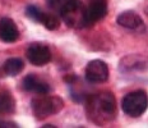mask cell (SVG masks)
<instances>
[{"label": "cell", "mask_w": 148, "mask_h": 128, "mask_svg": "<svg viewBox=\"0 0 148 128\" xmlns=\"http://www.w3.org/2000/svg\"><path fill=\"white\" fill-rule=\"evenodd\" d=\"M89 115L97 123L110 122L116 115V100L111 92H100L88 100Z\"/></svg>", "instance_id": "obj_1"}, {"label": "cell", "mask_w": 148, "mask_h": 128, "mask_svg": "<svg viewBox=\"0 0 148 128\" xmlns=\"http://www.w3.org/2000/svg\"><path fill=\"white\" fill-rule=\"evenodd\" d=\"M60 17L68 27L72 28H84L88 27L86 5L81 0H69L60 9Z\"/></svg>", "instance_id": "obj_2"}, {"label": "cell", "mask_w": 148, "mask_h": 128, "mask_svg": "<svg viewBox=\"0 0 148 128\" xmlns=\"http://www.w3.org/2000/svg\"><path fill=\"white\" fill-rule=\"evenodd\" d=\"M123 111L132 118H138L146 113L148 109V95L144 90H135L123 98Z\"/></svg>", "instance_id": "obj_3"}, {"label": "cell", "mask_w": 148, "mask_h": 128, "mask_svg": "<svg viewBox=\"0 0 148 128\" xmlns=\"http://www.w3.org/2000/svg\"><path fill=\"white\" fill-rule=\"evenodd\" d=\"M32 111L38 119H44L50 115H54L63 109L64 101L59 96H46L41 95L40 98H36L31 102Z\"/></svg>", "instance_id": "obj_4"}, {"label": "cell", "mask_w": 148, "mask_h": 128, "mask_svg": "<svg viewBox=\"0 0 148 128\" xmlns=\"http://www.w3.org/2000/svg\"><path fill=\"white\" fill-rule=\"evenodd\" d=\"M109 67L103 60L95 59L86 67V80L91 83H103L109 80Z\"/></svg>", "instance_id": "obj_5"}, {"label": "cell", "mask_w": 148, "mask_h": 128, "mask_svg": "<svg viewBox=\"0 0 148 128\" xmlns=\"http://www.w3.org/2000/svg\"><path fill=\"white\" fill-rule=\"evenodd\" d=\"M27 59L29 60L31 64L36 67H42L46 65L51 60V51L45 44L41 42H33L28 46L26 51Z\"/></svg>", "instance_id": "obj_6"}, {"label": "cell", "mask_w": 148, "mask_h": 128, "mask_svg": "<svg viewBox=\"0 0 148 128\" xmlns=\"http://www.w3.org/2000/svg\"><path fill=\"white\" fill-rule=\"evenodd\" d=\"M86 13L89 26L101 21L107 14V0H88Z\"/></svg>", "instance_id": "obj_7"}, {"label": "cell", "mask_w": 148, "mask_h": 128, "mask_svg": "<svg viewBox=\"0 0 148 128\" xmlns=\"http://www.w3.org/2000/svg\"><path fill=\"white\" fill-rule=\"evenodd\" d=\"M18 37H19V31L14 21L7 17L1 18L0 19V40L7 44H12L17 41Z\"/></svg>", "instance_id": "obj_8"}, {"label": "cell", "mask_w": 148, "mask_h": 128, "mask_svg": "<svg viewBox=\"0 0 148 128\" xmlns=\"http://www.w3.org/2000/svg\"><path fill=\"white\" fill-rule=\"evenodd\" d=\"M23 89L26 91L35 92L37 95H47L50 92V86L45 81L40 80L36 74H28L23 80Z\"/></svg>", "instance_id": "obj_9"}, {"label": "cell", "mask_w": 148, "mask_h": 128, "mask_svg": "<svg viewBox=\"0 0 148 128\" xmlns=\"http://www.w3.org/2000/svg\"><path fill=\"white\" fill-rule=\"evenodd\" d=\"M118 24H120L121 27L128 30H143L144 24L142 18L133 10H125L121 14H119V17L116 18Z\"/></svg>", "instance_id": "obj_10"}, {"label": "cell", "mask_w": 148, "mask_h": 128, "mask_svg": "<svg viewBox=\"0 0 148 128\" xmlns=\"http://www.w3.org/2000/svg\"><path fill=\"white\" fill-rule=\"evenodd\" d=\"M24 68V63L21 58H10L4 63V72L8 76H18Z\"/></svg>", "instance_id": "obj_11"}, {"label": "cell", "mask_w": 148, "mask_h": 128, "mask_svg": "<svg viewBox=\"0 0 148 128\" xmlns=\"http://www.w3.org/2000/svg\"><path fill=\"white\" fill-rule=\"evenodd\" d=\"M15 110V100L9 92L0 93V114H12Z\"/></svg>", "instance_id": "obj_12"}, {"label": "cell", "mask_w": 148, "mask_h": 128, "mask_svg": "<svg viewBox=\"0 0 148 128\" xmlns=\"http://www.w3.org/2000/svg\"><path fill=\"white\" fill-rule=\"evenodd\" d=\"M40 23L44 24L47 30L50 31H54V30H58L60 26V21L56 15L54 14H50V13H42V17H41V21Z\"/></svg>", "instance_id": "obj_13"}, {"label": "cell", "mask_w": 148, "mask_h": 128, "mask_svg": "<svg viewBox=\"0 0 148 128\" xmlns=\"http://www.w3.org/2000/svg\"><path fill=\"white\" fill-rule=\"evenodd\" d=\"M42 13L44 12H41L37 7L35 5H28V7L26 8V15L29 18V19L35 21V22H38L41 21V17H42Z\"/></svg>", "instance_id": "obj_14"}, {"label": "cell", "mask_w": 148, "mask_h": 128, "mask_svg": "<svg viewBox=\"0 0 148 128\" xmlns=\"http://www.w3.org/2000/svg\"><path fill=\"white\" fill-rule=\"evenodd\" d=\"M47 1V7L55 12H60V9L66 4L69 0H46Z\"/></svg>", "instance_id": "obj_15"}, {"label": "cell", "mask_w": 148, "mask_h": 128, "mask_svg": "<svg viewBox=\"0 0 148 128\" xmlns=\"http://www.w3.org/2000/svg\"><path fill=\"white\" fill-rule=\"evenodd\" d=\"M4 127H18L15 123L13 122H3L0 120V128H4Z\"/></svg>", "instance_id": "obj_16"}]
</instances>
